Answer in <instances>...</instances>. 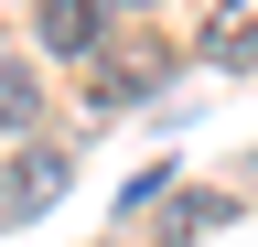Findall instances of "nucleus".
Masks as SVG:
<instances>
[{
  "mask_svg": "<svg viewBox=\"0 0 258 247\" xmlns=\"http://www.w3.org/2000/svg\"><path fill=\"white\" fill-rule=\"evenodd\" d=\"M32 33H43V54L86 65V54H97V0H43V11H32Z\"/></svg>",
  "mask_w": 258,
  "mask_h": 247,
  "instance_id": "f257e3e1",
  "label": "nucleus"
},
{
  "mask_svg": "<svg viewBox=\"0 0 258 247\" xmlns=\"http://www.w3.org/2000/svg\"><path fill=\"white\" fill-rule=\"evenodd\" d=\"M64 194V150H22L11 172H0V215H32V204H54Z\"/></svg>",
  "mask_w": 258,
  "mask_h": 247,
  "instance_id": "f03ea898",
  "label": "nucleus"
},
{
  "mask_svg": "<svg viewBox=\"0 0 258 247\" xmlns=\"http://www.w3.org/2000/svg\"><path fill=\"white\" fill-rule=\"evenodd\" d=\"M205 54H215V65H258V0H215Z\"/></svg>",
  "mask_w": 258,
  "mask_h": 247,
  "instance_id": "7ed1b4c3",
  "label": "nucleus"
},
{
  "mask_svg": "<svg viewBox=\"0 0 258 247\" xmlns=\"http://www.w3.org/2000/svg\"><path fill=\"white\" fill-rule=\"evenodd\" d=\"M22 118H32V65L0 54V129H22Z\"/></svg>",
  "mask_w": 258,
  "mask_h": 247,
  "instance_id": "20e7f679",
  "label": "nucleus"
},
{
  "mask_svg": "<svg viewBox=\"0 0 258 247\" xmlns=\"http://www.w3.org/2000/svg\"><path fill=\"white\" fill-rule=\"evenodd\" d=\"M129 11H140V0H129Z\"/></svg>",
  "mask_w": 258,
  "mask_h": 247,
  "instance_id": "39448f33",
  "label": "nucleus"
}]
</instances>
